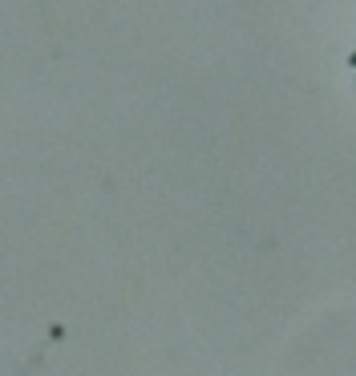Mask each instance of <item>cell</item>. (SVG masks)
I'll list each match as a JSON object with an SVG mask.
<instances>
[{
	"label": "cell",
	"mask_w": 356,
	"mask_h": 376,
	"mask_svg": "<svg viewBox=\"0 0 356 376\" xmlns=\"http://www.w3.org/2000/svg\"><path fill=\"white\" fill-rule=\"evenodd\" d=\"M348 65H356V53H352V57H348Z\"/></svg>",
	"instance_id": "obj_1"
}]
</instances>
